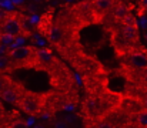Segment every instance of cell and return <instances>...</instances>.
<instances>
[{"mask_svg": "<svg viewBox=\"0 0 147 128\" xmlns=\"http://www.w3.org/2000/svg\"><path fill=\"white\" fill-rule=\"evenodd\" d=\"M10 68H27L36 67V48L29 46L14 47L9 54Z\"/></svg>", "mask_w": 147, "mask_h": 128, "instance_id": "obj_1", "label": "cell"}, {"mask_svg": "<svg viewBox=\"0 0 147 128\" xmlns=\"http://www.w3.org/2000/svg\"><path fill=\"white\" fill-rule=\"evenodd\" d=\"M45 103H46V95L45 94H37V92H32V91H24L20 101H19V105L20 108L29 114V115H37L42 108L45 107Z\"/></svg>", "mask_w": 147, "mask_h": 128, "instance_id": "obj_2", "label": "cell"}, {"mask_svg": "<svg viewBox=\"0 0 147 128\" xmlns=\"http://www.w3.org/2000/svg\"><path fill=\"white\" fill-rule=\"evenodd\" d=\"M23 92H24V90H23L20 85L14 84V83H11V81L9 80L7 84L4 85V88L1 90L0 97H1V100H4V101L9 103V104H19V101H20Z\"/></svg>", "mask_w": 147, "mask_h": 128, "instance_id": "obj_3", "label": "cell"}, {"mask_svg": "<svg viewBox=\"0 0 147 128\" xmlns=\"http://www.w3.org/2000/svg\"><path fill=\"white\" fill-rule=\"evenodd\" d=\"M1 29H3V33L10 34V36H13V37L20 36L22 31H23L22 23H20L17 19H14V17H6V19L3 20Z\"/></svg>", "mask_w": 147, "mask_h": 128, "instance_id": "obj_4", "label": "cell"}, {"mask_svg": "<svg viewBox=\"0 0 147 128\" xmlns=\"http://www.w3.org/2000/svg\"><path fill=\"white\" fill-rule=\"evenodd\" d=\"M130 64L136 68H146L147 67V56L144 53H133L130 56Z\"/></svg>", "mask_w": 147, "mask_h": 128, "instance_id": "obj_5", "label": "cell"}, {"mask_svg": "<svg viewBox=\"0 0 147 128\" xmlns=\"http://www.w3.org/2000/svg\"><path fill=\"white\" fill-rule=\"evenodd\" d=\"M49 39L51 43H59L61 39H63V30L60 26L54 24L50 27V31H49Z\"/></svg>", "mask_w": 147, "mask_h": 128, "instance_id": "obj_6", "label": "cell"}, {"mask_svg": "<svg viewBox=\"0 0 147 128\" xmlns=\"http://www.w3.org/2000/svg\"><path fill=\"white\" fill-rule=\"evenodd\" d=\"M114 0H93V6L98 11H107L113 7Z\"/></svg>", "mask_w": 147, "mask_h": 128, "instance_id": "obj_7", "label": "cell"}, {"mask_svg": "<svg viewBox=\"0 0 147 128\" xmlns=\"http://www.w3.org/2000/svg\"><path fill=\"white\" fill-rule=\"evenodd\" d=\"M123 36L129 40V42H133L137 39V29L134 26H130V24H124L123 27Z\"/></svg>", "mask_w": 147, "mask_h": 128, "instance_id": "obj_8", "label": "cell"}, {"mask_svg": "<svg viewBox=\"0 0 147 128\" xmlns=\"http://www.w3.org/2000/svg\"><path fill=\"white\" fill-rule=\"evenodd\" d=\"M114 17L116 19H119V20H123L127 14H129V11H127V9H126V6H123V4H119L116 9H114Z\"/></svg>", "mask_w": 147, "mask_h": 128, "instance_id": "obj_9", "label": "cell"}, {"mask_svg": "<svg viewBox=\"0 0 147 128\" xmlns=\"http://www.w3.org/2000/svg\"><path fill=\"white\" fill-rule=\"evenodd\" d=\"M137 124L142 128H147V108L139 111V114H137Z\"/></svg>", "mask_w": 147, "mask_h": 128, "instance_id": "obj_10", "label": "cell"}, {"mask_svg": "<svg viewBox=\"0 0 147 128\" xmlns=\"http://www.w3.org/2000/svg\"><path fill=\"white\" fill-rule=\"evenodd\" d=\"M7 70H11V68H10L9 57L0 54V73H4V71H7Z\"/></svg>", "mask_w": 147, "mask_h": 128, "instance_id": "obj_11", "label": "cell"}, {"mask_svg": "<svg viewBox=\"0 0 147 128\" xmlns=\"http://www.w3.org/2000/svg\"><path fill=\"white\" fill-rule=\"evenodd\" d=\"M14 39H16V37L3 33V34H0V46H11V44L14 43Z\"/></svg>", "mask_w": 147, "mask_h": 128, "instance_id": "obj_12", "label": "cell"}, {"mask_svg": "<svg viewBox=\"0 0 147 128\" xmlns=\"http://www.w3.org/2000/svg\"><path fill=\"white\" fill-rule=\"evenodd\" d=\"M27 127H29L27 123L23 121V120H16V121L10 125V128H27Z\"/></svg>", "mask_w": 147, "mask_h": 128, "instance_id": "obj_13", "label": "cell"}, {"mask_svg": "<svg viewBox=\"0 0 147 128\" xmlns=\"http://www.w3.org/2000/svg\"><path fill=\"white\" fill-rule=\"evenodd\" d=\"M7 81H9V77H6L3 73H0V92H1V90L4 88V85L7 84Z\"/></svg>", "mask_w": 147, "mask_h": 128, "instance_id": "obj_14", "label": "cell"}, {"mask_svg": "<svg viewBox=\"0 0 147 128\" xmlns=\"http://www.w3.org/2000/svg\"><path fill=\"white\" fill-rule=\"evenodd\" d=\"M96 128H116L111 123H98V125Z\"/></svg>", "mask_w": 147, "mask_h": 128, "instance_id": "obj_15", "label": "cell"}, {"mask_svg": "<svg viewBox=\"0 0 147 128\" xmlns=\"http://www.w3.org/2000/svg\"><path fill=\"white\" fill-rule=\"evenodd\" d=\"M56 128H67L66 123H56Z\"/></svg>", "mask_w": 147, "mask_h": 128, "instance_id": "obj_16", "label": "cell"}, {"mask_svg": "<svg viewBox=\"0 0 147 128\" xmlns=\"http://www.w3.org/2000/svg\"><path fill=\"white\" fill-rule=\"evenodd\" d=\"M66 3H71V1H74V0H64Z\"/></svg>", "mask_w": 147, "mask_h": 128, "instance_id": "obj_17", "label": "cell"}, {"mask_svg": "<svg viewBox=\"0 0 147 128\" xmlns=\"http://www.w3.org/2000/svg\"><path fill=\"white\" fill-rule=\"evenodd\" d=\"M0 1H3V0H0Z\"/></svg>", "mask_w": 147, "mask_h": 128, "instance_id": "obj_18", "label": "cell"}]
</instances>
